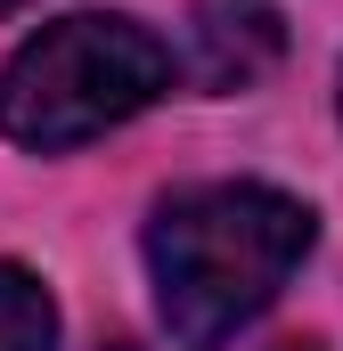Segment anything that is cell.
Listing matches in <instances>:
<instances>
[{"label": "cell", "instance_id": "1", "mask_svg": "<svg viewBox=\"0 0 343 351\" xmlns=\"http://www.w3.org/2000/svg\"><path fill=\"white\" fill-rule=\"evenodd\" d=\"M319 237L311 204L261 180H196L172 188L147 221V278L180 351H221L246 319L278 302Z\"/></svg>", "mask_w": 343, "mask_h": 351}, {"label": "cell", "instance_id": "2", "mask_svg": "<svg viewBox=\"0 0 343 351\" xmlns=\"http://www.w3.org/2000/svg\"><path fill=\"white\" fill-rule=\"evenodd\" d=\"M164 90H172V49L139 16L74 8L0 66V131L16 147L66 156L98 131L131 123L139 106H156Z\"/></svg>", "mask_w": 343, "mask_h": 351}, {"label": "cell", "instance_id": "3", "mask_svg": "<svg viewBox=\"0 0 343 351\" xmlns=\"http://www.w3.org/2000/svg\"><path fill=\"white\" fill-rule=\"evenodd\" d=\"M286 58V16L270 0H196L188 8V74L204 90H254Z\"/></svg>", "mask_w": 343, "mask_h": 351}, {"label": "cell", "instance_id": "4", "mask_svg": "<svg viewBox=\"0 0 343 351\" xmlns=\"http://www.w3.org/2000/svg\"><path fill=\"white\" fill-rule=\"evenodd\" d=\"M0 351H58V302L16 262H0Z\"/></svg>", "mask_w": 343, "mask_h": 351}, {"label": "cell", "instance_id": "5", "mask_svg": "<svg viewBox=\"0 0 343 351\" xmlns=\"http://www.w3.org/2000/svg\"><path fill=\"white\" fill-rule=\"evenodd\" d=\"M16 8H25V0H0V16H16Z\"/></svg>", "mask_w": 343, "mask_h": 351}, {"label": "cell", "instance_id": "6", "mask_svg": "<svg viewBox=\"0 0 343 351\" xmlns=\"http://www.w3.org/2000/svg\"><path fill=\"white\" fill-rule=\"evenodd\" d=\"M106 351H139V343H106Z\"/></svg>", "mask_w": 343, "mask_h": 351}, {"label": "cell", "instance_id": "7", "mask_svg": "<svg viewBox=\"0 0 343 351\" xmlns=\"http://www.w3.org/2000/svg\"><path fill=\"white\" fill-rule=\"evenodd\" d=\"M294 351H311V343H294Z\"/></svg>", "mask_w": 343, "mask_h": 351}]
</instances>
